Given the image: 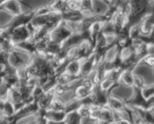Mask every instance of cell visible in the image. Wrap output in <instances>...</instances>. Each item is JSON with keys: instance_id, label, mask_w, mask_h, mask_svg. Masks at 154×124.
I'll list each match as a JSON object with an SVG mask.
<instances>
[{"instance_id": "1", "label": "cell", "mask_w": 154, "mask_h": 124, "mask_svg": "<svg viewBox=\"0 0 154 124\" xmlns=\"http://www.w3.org/2000/svg\"><path fill=\"white\" fill-rule=\"evenodd\" d=\"M153 2L151 0H129V13L126 18L129 29L139 24L144 17L153 14Z\"/></svg>"}, {"instance_id": "2", "label": "cell", "mask_w": 154, "mask_h": 124, "mask_svg": "<svg viewBox=\"0 0 154 124\" xmlns=\"http://www.w3.org/2000/svg\"><path fill=\"white\" fill-rule=\"evenodd\" d=\"M72 25L73 26H72L69 23L62 20L58 26L49 33L51 40L62 45L74 33V23H72Z\"/></svg>"}, {"instance_id": "3", "label": "cell", "mask_w": 154, "mask_h": 124, "mask_svg": "<svg viewBox=\"0 0 154 124\" xmlns=\"http://www.w3.org/2000/svg\"><path fill=\"white\" fill-rule=\"evenodd\" d=\"M125 103L132 107L148 110L153 108L154 106V96L149 99H145L141 94V89L133 87V95L129 99H125Z\"/></svg>"}, {"instance_id": "4", "label": "cell", "mask_w": 154, "mask_h": 124, "mask_svg": "<svg viewBox=\"0 0 154 124\" xmlns=\"http://www.w3.org/2000/svg\"><path fill=\"white\" fill-rule=\"evenodd\" d=\"M34 17H35V10L32 11L30 12H26V13H23L22 12L20 14L14 16V17L7 25L3 26L2 28L7 30L11 34V33L14 29L22 26L28 25Z\"/></svg>"}, {"instance_id": "5", "label": "cell", "mask_w": 154, "mask_h": 124, "mask_svg": "<svg viewBox=\"0 0 154 124\" xmlns=\"http://www.w3.org/2000/svg\"><path fill=\"white\" fill-rule=\"evenodd\" d=\"M105 16L89 14H85L84 17L81 20V22L78 23V25L74 23V31L77 32H87L91 29L92 26L96 23H105Z\"/></svg>"}, {"instance_id": "6", "label": "cell", "mask_w": 154, "mask_h": 124, "mask_svg": "<svg viewBox=\"0 0 154 124\" xmlns=\"http://www.w3.org/2000/svg\"><path fill=\"white\" fill-rule=\"evenodd\" d=\"M38 111L39 107L38 102L32 100V102L25 105L15 112L14 117L9 120V124H16L18 121L25 117L37 114Z\"/></svg>"}, {"instance_id": "7", "label": "cell", "mask_w": 154, "mask_h": 124, "mask_svg": "<svg viewBox=\"0 0 154 124\" xmlns=\"http://www.w3.org/2000/svg\"><path fill=\"white\" fill-rule=\"evenodd\" d=\"M107 106L114 111H117V112H126L128 114V116L130 118L129 121L134 124L133 120V111H131L130 108L128 107V105L125 103L124 100L120 99L119 98L115 97V96H110L108 98V105Z\"/></svg>"}, {"instance_id": "8", "label": "cell", "mask_w": 154, "mask_h": 124, "mask_svg": "<svg viewBox=\"0 0 154 124\" xmlns=\"http://www.w3.org/2000/svg\"><path fill=\"white\" fill-rule=\"evenodd\" d=\"M30 37H31V33L27 25L14 29L10 34V39L14 45L25 42L29 39Z\"/></svg>"}, {"instance_id": "9", "label": "cell", "mask_w": 154, "mask_h": 124, "mask_svg": "<svg viewBox=\"0 0 154 124\" xmlns=\"http://www.w3.org/2000/svg\"><path fill=\"white\" fill-rule=\"evenodd\" d=\"M96 67V56L94 53L90 54L87 58L84 59L81 63V72H80V75H81L82 79H86L88 78V76L92 73L95 68Z\"/></svg>"}, {"instance_id": "10", "label": "cell", "mask_w": 154, "mask_h": 124, "mask_svg": "<svg viewBox=\"0 0 154 124\" xmlns=\"http://www.w3.org/2000/svg\"><path fill=\"white\" fill-rule=\"evenodd\" d=\"M154 20L153 14L144 17L139 24V33L143 36H150L153 34Z\"/></svg>"}, {"instance_id": "11", "label": "cell", "mask_w": 154, "mask_h": 124, "mask_svg": "<svg viewBox=\"0 0 154 124\" xmlns=\"http://www.w3.org/2000/svg\"><path fill=\"white\" fill-rule=\"evenodd\" d=\"M62 14V19L66 22L71 23H77L81 22V20L84 17L85 14L81 11H69L66 10Z\"/></svg>"}, {"instance_id": "12", "label": "cell", "mask_w": 154, "mask_h": 124, "mask_svg": "<svg viewBox=\"0 0 154 124\" xmlns=\"http://www.w3.org/2000/svg\"><path fill=\"white\" fill-rule=\"evenodd\" d=\"M7 11L14 16L19 15L22 13L20 8V3L18 0H5L0 5V11Z\"/></svg>"}, {"instance_id": "13", "label": "cell", "mask_w": 154, "mask_h": 124, "mask_svg": "<svg viewBox=\"0 0 154 124\" xmlns=\"http://www.w3.org/2000/svg\"><path fill=\"white\" fill-rule=\"evenodd\" d=\"M111 2H106L103 0H92L93 14L104 16L108 11Z\"/></svg>"}, {"instance_id": "14", "label": "cell", "mask_w": 154, "mask_h": 124, "mask_svg": "<svg viewBox=\"0 0 154 124\" xmlns=\"http://www.w3.org/2000/svg\"><path fill=\"white\" fill-rule=\"evenodd\" d=\"M73 90H74V93H73V95H72V99H84V98L87 97V96H89L92 91V90H90V89L87 88V87H85V86L83 84L82 81L78 83V85L74 88Z\"/></svg>"}, {"instance_id": "15", "label": "cell", "mask_w": 154, "mask_h": 124, "mask_svg": "<svg viewBox=\"0 0 154 124\" xmlns=\"http://www.w3.org/2000/svg\"><path fill=\"white\" fill-rule=\"evenodd\" d=\"M55 98V94H54V89L48 92H45L42 97L38 102L39 109L40 110H47L49 107L50 104L53 101V99Z\"/></svg>"}, {"instance_id": "16", "label": "cell", "mask_w": 154, "mask_h": 124, "mask_svg": "<svg viewBox=\"0 0 154 124\" xmlns=\"http://www.w3.org/2000/svg\"><path fill=\"white\" fill-rule=\"evenodd\" d=\"M81 80H82V78L80 75L79 76H73V75L66 73V72H63L57 76V84L59 85H68L73 81H81Z\"/></svg>"}, {"instance_id": "17", "label": "cell", "mask_w": 154, "mask_h": 124, "mask_svg": "<svg viewBox=\"0 0 154 124\" xmlns=\"http://www.w3.org/2000/svg\"><path fill=\"white\" fill-rule=\"evenodd\" d=\"M83 60H75V61L69 62L66 65L64 72L69 74V75H73V76H79L80 72H81V63H82Z\"/></svg>"}, {"instance_id": "18", "label": "cell", "mask_w": 154, "mask_h": 124, "mask_svg": "<svg viewBox=\"0 0 154 124\" xmlns=\"http://www.w3.org/2000/svg\"><path fill=\"white\" fill-rule=\"evenodd\" d=\"M98 121L105 122L108 123H114V111L108 106L101 108Z\"/></svg>"}, {"instance_id": "19", "label": "cell", "mask_w": 154, "mask_h": 124, "mask_svg": "<svg viewBox=\"0 0 154 124\" xmlns=\"http://www.w3.org/2000/svg\"><path fill=\"white\" fill-rule=\"evenodd\" d=\"M66 116V113L65 111H54L45 110V117L47 120L50 121L54 122H60L63 121L65 120V117Z\"/></svg>"}, {"instance_id": "20", "label": "cell", "mask_w": 154, "mask_h": 124, "mask_svg": "<svg viewBox=\"0 0 154 124\" xmlns=\"http://www.w3.org/2000/svg\"><path fill=\"white\" fill-rule=\"evenodd\" d=\"M120 84H123L126 87H132L133 86V69L125 70L122 73L119 80Z\"/></svg>"}, {"instance_id": "21", "label": "cell", "mask_w": 154, "mask_h": 124, "mask_svg": "<svg viewBox=\"0 0 154 124\" xmlns=\"http://www.w3.org/2000/svg\"><path fill=\"white\" fill-rule=\"evenodd\" d=\"M112 22L114 23V28H115V31H116V36L121 31L122 29L123 28L125 25L126 23V17H125L122 16L121 14L117 13L115 14L114 17L112 18Z\"/></svg>"}, {"instance_id": "22", "label": "cell", "mask_w": 154, "mask_h": 124, "mask_svg": "<svg viewBox=\"0 0 154 124\" xmlns=\"http://www.w3.org/2000/svg\"><path fill=\"white\" fill-rule=\"evenodd\" d=\"M100 32L105 36H116V31L112 20L102 23L101 25Z\"/></svg>"}, {"instance_id": "23", "label": "cell", "mask_w": 154, "mask_h": 124, "mask_svg": "<svg viewBox=\"0 0 154 124\" xmlns=\"http://www.w3.org/2000/svg\"><path fill=\"white\" fill-rule=\"evenodd\" d=\"M64 122L66 124H82V117L78 111H74L66 114Z\"/></svg>"}, {"instance_id": "24", "label": "cell", "mask_w": 154, "mask_h": 124, "mask_svg": "<svg viewBox=\"0 0 154 124\" xmlns=\"http://www.w3.org/2000/svg\"><path fill=\"white\" fill-rule=\"evenodd\" d=\"M15 47H16L17 49L20 48V49H23L24 51H27L31 55H32L36 52L35 43L32 42L30 39H28V40L21 42V43L17 44V45H15Z\"/></svg>"}, {"instance_id": "25", "label": "cell", "mask_w": 154, "mask_h": 124, "mask_svg": "<svg viewBox=\"0 0 154 124\" xmlns=\"http://www.w3.org/2000/svg\"><path fill=\"white\" fill-rule=\"evenodd\" d=\"M67 0H54L52 3L49 4L50 8L52 12L63 13L66 10Z\"/></svg>"}, {"instance_id": "26", "label": "cell", "mask_w": 154, "mask_h": 124, "mask_svg": "<svg viewBox=\"0 0 154 124\" xmlns=\"http://www.w3.org/2000/svg\"><path fill=\"white\" fill-rule=\"evenodd\" d=\"M62 48L61 44L57 43L55 42H53L51 40V42L48 43V46H47L46 49L45 51V54L48 56H51V57H54L57 54H58Z\"/></svg>"}, {"instance_id": "27", "label": "cell", "mask_w": 154, "mask_h": 124, "mask_svg": "<svg viewBox=\"0 0 154 124\" xmlns=\"http://www.w3.org/2000/svg\"><path fill=\"white\" fill-rule=\"evenodd\" d=\"M15 112V108L14 106L13 103L11 102V101L10 99H8L7 101L4 102V109H3V115L5 117H8L10 120V119H11L12 117L14 115Z\"/></svg>"}, {"instance_id": "28", "label": "cell", "mask_w": 154, "mask_h": 124, "mask_svg": "<svg viewBox=\"0 0 154 124\" xmlns=\"http://www.w3.org/2000/svg\"><path fill=\"white\" fill-rule=\"evenodd\" d=\"M81 105H82V100H81V99H72L69 102L66 103L65 112H66V114H68V113L72 112V111H78Z\"/></svg>"}, {"instance_id": "29", "label": "cell", "mask_w": 154, "mask_h": 124, "mask_svg": "<svg viewBox=\"0 0 154 124\" xmlns=\"http://www.w3.org/2000/svg\"><path fill=\"white\" fill-rule=\"evenodd\" d=\"M65 109H66V103L63 102L60 99H56L54 98L47 110L54 111H65Z\"/></svg>"}, {"instance_id": "30", "label": "cell", "mask_w": 154, "mask_h": 124, "mask_svg": "<svg viewBox=\"0 0 154 124\" xmlns=\"http://www.w3.org/2000/svg\"><path fill=\"white\" fill-rule=\"evenodd\" d=\"M16 47L15 45L11 42V39H5L2 45L0 47V51H5L8 54H14L16 52Z\"/></svg>"}, {"instance_id": "31", "label": "cell", "mask_w": 154, "mask_h": 124, "mask_svg": "<svg viewBox=\"0 0 154 124\" xmlns=\"http://www.w3.org/2000/svg\"><path fill=\"white\" fill-rule=\"evenodd\" d=\"M51 42V38H50L49 34L39 40L35 43V50L36 52L39 53H44L45 52V49H46L47 46H48V43Z\"/></svg>"}, {"instance_id": "32", "label": "cell", "mask_w": 154, "mask_h": 124, "mask_svg": "<svg viewBox=\"0 0 154 124\" xmlns=\"http://www.w3.org/2000/svg\"><path fill=\"white\" fill-rule=\"evenodd\" d=\"M75 87L72 86L71 84H68V85H59V84H57L56 87L54 88V94L58 96H60L64 94V93L70 91V90H74Z\"/></svg>"}, {"instance_id": "33", "label": "cell", "mask_w": 154, "mask_h": 124, "mask_svg": "<svg viewBox=\"0 0 154 124\" xmlns=\"http://www.w3.org/2000/svg\"><path fill=\"white\" fill-rule=\"evenodd\" d=\"M141 94H142L143 97L145 99H149L150 98L154 96V85L149 86H144L142 89H141Z\"/></svg>"}, {"instance_id": "34", "label": "cell", "mask_w": 154, "mask_h": 124, "mask_svg": "<svg viewBox=\"0 0 154 124\" xmlns=\"http://www.w3.org/2000/svg\"><path fill=\"white\" fill-rule=\"evenodd\" d=\"M9 93H10V87L2 83V84L0 86V100L3 102L7 101L9 99Z\"/></svg>"}, {"instance_id": "35", "label": "cell", "mask_w": 154, "mask_h": 124, "mask_svg": "<svg viewBox=\"0 0 154 124\" xmlns=\"http://www.w3.org/2000/svg\"><path fill=\"white\" fill-rule=\"evenodd\" d=\"M81 1L67 0V4H66V10L81 11Z\"/></svg>"}, {"instance_id": "36", "label": "cell", "mask_w": 154, "mask_h": 124, "mask_svg": "<svg viewBox=\"0 0 154 124\" xmlns=\"http://www.w3.org/2000/svg\"><path fill=\"white\" fill-rule=\"evenodd\" d=\"M138 65H146V66H149V67H153L154 66V54H150L140 60Z\"/></svg>"}, {"instance_id": "37", "label": "cell", "mask_w": 154, "mask_h": 124, "mask_svg": "<svg viewBox=\"0 0 154 124\" xmlns=\"http://www.w3.org/2000/svg\"><path fill=\"white\" fill-rule=\"evenodd\" d=\"M144 86H145V84H144V78L140 75H133V86L132 87L141 90Z\"/></svg>"}, {"instance_id": "38", "label": "cell", "mask_w": 154, "mask_h": 124, "mask_svg": "<svg viewBox=\"0 0 154 124\" xmlns=\"http://www.w3.org/2000/svg\"><path fill=\"white\" fill-rule=\"evenodd\" d=\"M90 11L93 14V8H92V0H81V11L84 13L85 11Z\"/></svg>"}, {"instance_id": "39", "label": "cell", "mask_w": 154, "mask_h": 124, "mask_svg": "<svg viewBox=\"0 0 154 124\" xmlns=\"http://www.w3.org/2000/svg\"><path fill=\"white\" fill-rule=\"evenodd\" d=\"M90 108H91V107L87 106V105H81L79 108V109L78 110V111L82 118H87L88 120L90 112Z\"/></svg>"}, {"instance_id": "40", "label": "cell", "mask_w": 154, "mask_h": 124, "mask_svg": "<svg viewBox=\"0 0 154 124\" xmlns=\"http://www.w3.org/2000/svg\"><path fill=\"white\" fill-rule=\"evenodd\" d=\"M45 110L39 109L38 112L37 113V120H36V124H48V120L45 117Z\"/></svg>"}, {"instance_id": "41", "label": "cell", "mask_w": 154, "mask_h": 124, "mask_svg": "<svg viewBox=\"0 0 154 124\" xmlns=\"http://www.w3.org/2000/svg\"><path fill=\"white\" fill-rule=\"evenodd\" d=\"M11 54L8 53H6L5 51H0V64L6 65L9 64V57H10Z\"/></svg>"}, {"instance_id": "42", "label": "cell", "mask_w": 154, "mask_h": 124, "mask_svg": "<svg viewBox=\"0 0 154 124\" xmlns=\"http://www.w3.org/2000/svg\"><path fill=\"white\" fill-rule=\"evenodd\" d=\"M113 124H132V123H131L129 120L123 118L121 119V120H118V121L115 122V123H114Z\"/></svg>"}, {"instance_id": "43", "label": "cell", "mask_w": 154, "mask_h": 124, "mask_svg": "<svg viewBox=\"0 0 154 124\" xmlns=\"http://www.w3.org/2000/svg\"><path fill=\"white\" fill-rule=\"evenodd\" d=\"M48 124H66V123L63 121L60 122H54V121H50V120H48Z\"/></svg>"}, {"instance_id": "44", "label": "cell", "mask_w": 154, "mask_h": 124, "mask_svg": "<svg viewBox=\"0 0 154 124\" xmlns=\"http://www.w3.org/2000/svg\"><path fill=\"white\" fill-rule=\"evenodd\" d=\"M2 83H3V80H2V78H0V86H1L2 84Z\"/></svg>"}, {"instance_id": "45", "label": "cell", "mask_w": 154, "mask_h": 124, "mask_svg": "<svg viewBox=\"0 0 154 124\" xmlns=\"http://www.w3.org/2000/svg\"><path fill=\"white\" fill-rule=\"evenodd\" d=\"M5 1V0H0V5H1Z\"/></svg>"}, {"instance_id": "46", "label": "cell", "mask_w": 154, "mask_h": 124, "mask_svg": "<svg viewBox=\"0 0 154 124\" xmlns=\"http://www.w3.org/2000/svg\"><path fill=\"white\" fill-rule=\"evenodd\" d=\"M28 124H36V122L35 121V122H31V123H28Z\"/></svg>"}, {"instance_id": "47", "label": "cell", "mask_w": 154, "mask_h": 124, "mask_svg": "<svg viewBox=\"0 0 154 124\" xmlns=\"http://www.w3.org/2000/svg\"><path fill=\"white\" fill-rule=\"evenodd\" d=\"M103 1L106 2H111V1H110V0H103Z\"/></svg>"}, {"instance_id": "48", "label": "cell", "mask_w": 154, "mask_h": 124, "mask_svg": "<svg viewBox=\"0 0 154 124\" xmlns=\"http://www.w3.org/2000/svg\"><path fill=\"white\" fill-rule=\"evenodd\" d=\"M116 0H111V3H112V2H115Z\"/></svg>"}, {"instance_id": "49", "label": "cell", "mask_w": 154, "mask_h": 124, "mask_svg": "<svg viewBox=\"0 0 154 124\" xmlns=\"http://www.w3.org/2000/svg\"><path fill=\"white\" fill-rule=\"evenodd\" d=\"M73 1H81V0H73Z\"/></svg>"}]
</instances>
